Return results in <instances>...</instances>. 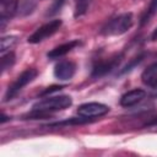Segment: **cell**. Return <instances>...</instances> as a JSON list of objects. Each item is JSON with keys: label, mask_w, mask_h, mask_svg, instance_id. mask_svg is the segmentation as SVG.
<instances>
[{"label": "cell", "mask_w": 157, "mask_h": 157, "mask_svg": "<svg viewBox=\"0 0 157 157\" xmlns=\"http://www.w3.org/2000/svg\"><path fill=\"white\" fill-rule=\"evenodd\" d=\"M15 64V54L12 52L4 53L1 55V72H5L7 69H10Z\"/></svg>", "instance_id": "5bb4252c"}, {"label": "cell", "mask_w": 157, "mask_h": 157, "mask_svg": "<svg viewBox=\"0 0 157 157\" xmlns=\"http://www.w3.org/2000/svg\"><path fill=\"white\" fill-rule=\"evenodd\" d=\"M151 39H152V40H157V27L153 29V32H152V34H151Z\"/></svg>", "instance_id": "d6986e66"}, {"label": "cell", "mask_w": 157, "mask_h": 157, "mask_svg": "<svg viewBox=\"0 0 157 157\" xmlns=\"http://www.w3.org/2000/svg\"><path fill=\"white\" fill-rule=\"evenodd\" d=\"M9 119H10L9 117H6L5 114H1V119H0V121H1V124H4V123H5L6 120H9Z\"/></svg>", "instance_id": "ffe728a7"}, {"label": "cell", "mask_w": 157, "mask_h": 157, "mask_svg": "<svg viewBox=\"0 0 157 157\" xmlns=\"http://www.w3.org/2000/svg\"><path fill=\"white\" fill-rule=\"evenodd\" d=\"M18 0H0V22L1 29L5 28L6 21H9L16 12Z\"/></svg>", "instance_id": "ba28073f"}, {"label": "cell", "mask_w": 157, "mask_h": 157, "mask_svg": "<svg viewBox=\"0 0 157 157\" xmlns=\"http://www.w3.org/2000/svg\"><path fill=\"white\" fill-rule=\"evenodd\" d=\"M91 2L92 0H74V16L76 18L83 16L87 12Z\"/></svg>", "instance_id": "7c38bea8"}, {"label": "cell", "mask_w": 157, "mask_h": 157, "mask_svg": "<svg viewBox=\"0 0 157 157\" xmlns=\"http://www.w3.org/2000/svg\"><path fill=\"white\" fill-rule=\"evenodd\" d=\"M156 13H157V0H151L148 7L145 10V12H144V15L141 17V21H140L141 26L146 25Z\"/></svg>", "instance_id": "4fadbf2b"}, {"label": "cell", "mask_w": 157, "mask_h": 157, "mask_svg": "<svg viewBox=\"0 0 157 157\" xmlns=\"http://www.w3.org/2000/svg\"><path fill=\"white\" fill-rule=\"evenodd\" d=\"M65 4H66V0H54L52 2V5L48 7V11H47L45 16H54V15H56L63 9V6Z\"/></svg>", "instance_id": "2e32d148"}, {"label": "cell", "mask_w": 157, "mask_h": 157, "mask_svg": "<svg viewBox=\"0 0 157 157\" xmlns=\"http://www.w3.org/2000/svg\"><path fill=\"white\" fill-rule=\"evenodd\" d=\"M37 70L33 69V67H29V69H26L7 88L6 93H5V99L4 101H10L25 86H27L28 83H31L36 77H37Z\"/></svg>", "instance_id": "3957f363"}, {"label": "cell", "mask_w": 157, "mask_h": 157, "mask_svg": "<svg viewBox=\"0 0 157 157\" xmlns=\"http://www.w3.org/2000/svg\"><path fill=\"white\" fill-rule=\"evenodd\" d=\"M60 88H63L61 86H52V87H48V90H45L44 92H43V94H48V93H52V92H54V91H59Z\"/></svg>", "instance_id": "ac0fdd59"}, {"label": "cell", "mask_w": 157, "mask_h": 157, "mask_svg": "<svg viewBox=\"0 0 157 157\" xmlns=\"http://www.w3.org/2000/svg\"><path fill=\"white\" fill-rule=\"evenodd\" d=\"M17 43V38L15 36H7L1 38V44H0V52L4 54L6 50H10L15 44Z\"/></svg>", "instance_id": "9a60e30c"}, {"label": "cell", "mask_w": 157, "mask_h": 157, "mask_svg": "<svg viewBox=\"0 0 157 157\" xmlns=\"http://www.w3.org/2000/svg\"><path fill=\"white\" fill-rule=\"evenodd\" d=\"M78 44H80V42H78L77 39L70 40V42H67V43H64V44L58 45V47H55L54 49H52V50L47 54V56H48L49 59H58V58H61V56H64L65 54H67L69 52H71L72 49H75Z\"/></svg>", "instance_id": "8fae6325"}, {"label": "cell", "mask_w": 157, "mask_h": 157, "mask_svg": "<svg viewBox=\"0 0 157 157\" xmlns=\"http://www.w3.org/2000/svg\"><path fill=\"white\" fill-rule=\"evenodd\" d=\"M75 71H76L75 63H72L70 60H64L55 65L54 76L61 81H65V80H70L75 75Z\"/></svg>", "instance_id": "52a82bcc"}, {"label": "cell", "mask_w": 157, "mask_h": 157, "mask_svg": "<svg viewBox=\"0 0 157 157\" xmlns=\"http://www.w3.org/2000/svg\"><path fill=\"white\" fill-rule=\"evenodd\" d=\"M63 22L61 20H52L47 23H44L43 26H40L39 28H37L29 37H28V43L31 44H37L42 40H44L48 37H52L54 33H56L59 31V28L61 27Z\"/></svg>", "instance_id": "277c9868"}, {"label": "cell", "mask_w": 157, "mask_h": 157, "mask_svg": "<svg viewBox=\"0 0 157 157\" xmlns=\"http://www.w3.org/2000/svg\"><path fill=\"white\" fill-rule=\"evenodd\" d=\"M132 13L131 12H125V13H120L115 17H113L112 20H109L105 26L102 28L101 33L103 36L110 37V36H120L123 33H125L126 31H129L132 26Z\"/></svg>", "instance_id": "7a4b0ae2"}, {"label": "cell", "mask_w": 157, "mask_h": 157, "mask_svg": "<svg viewBox=\"0 0 157 157\" xmlns=\"http://www.w3.org/2000/svg\"><path fill=\"white\" fill-rule=\"evenodd\" d=\"M121 58H123L121 54H115V55H112L109 58H105V59H102V60L97 61L93 65V69H92V74H91L92 77L97 78V77H102V76L112 72L120 64Z\"/></svg>", "instance_id": "5b68a950"}, {"label": "cell", "mask_w": 157, "mask_h": 157, "mask_svg": "<svg viewBox=\"0 0 157 157\" xmlns=\"http://www.w3.org/2000/svg\"><path fill=\"white\" fill-rule=\"evenodd\" d=\"M144 56H145V54H141V55H139L137 58H134L131 61H130V64H128L123 70H121V74H124V72H126V71H129V70H131L136 64H139L142 59H144Z\"/></svg>", "instance_id": "e0dca14e"}, {"label": "cell", "mask_w": 157, "mask_h": 157, "mask_svg": "<svg viewBox=\"0 0 157 157\" xmlns=\"http://www.w3.org/2000/svg\"><path fill=\"white\" fill-rule=\"evenodd\" d=\"M109 112V107L103 104V103H97V102H91V103H85L81 104L77 108V114L80 117L85 118H99L105 115Z\"/></svg>", "instance_id": "8992f818"}, {"label": "cell", "mask_w": 157, "mask_h": 157, "mask_svg": "<svg viewBox=\"0 0 157 157\" xmlns=\"http://www.w3.org/2000/svg\"><path fill=\"white\" fill-rule=\"evenodd\" d=\"M72 104V99L70 96H54V97H47L37 103L33 104L32 112L29 113L28 117L32 119L44 117L52 112L56 110H64L69 108Z\"/></svg>", "instance_id": "6da1fadb"}, {"label": "cell", "mask_w": 157, "mask_h": 157, "mask_svg": "<svg viewBox=\"0 0 157 157\" xmlns=\"http://www.w3.org/2000/svg\"><path fill=\"white\" fill-rule=\"evenodd\" d=\"M141 80L146 86L151 87L153 94L157 96V63L150 65L147 69L144 70L141 75Z\"/></svg>", "instance_id": "30bf717a"}, {"label": "cell", "mask_w": 157, "mask_h": 157, "mask_svg": "<svg viewBox=\"0 0 157 157\" xmlns=\"http://www.w3.org/2000/svg\"><path fill=\"white\" fill-rule=\"evenodd\" d=\"M146 97V92L141 88H135V90H131L126 93H124L120 98V104L123 107H132L135 104H137L139 102H141L144 98Z\"/></svg>", "instance_id": "9c48e42d"}]
</instances>
